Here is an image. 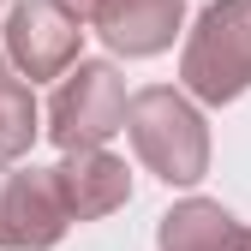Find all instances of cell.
Listing matches in <instances>:
<instances>
[{"mask_svg":"<svg viewBox=\"0 0 251 251\" xmlns=\"http://www.w3.org/2000/svg\"><path fill=\"white\" fill-rule=\"evenodd\" d=\"M126 132H132V150L144 155V168L150 174H162L168 185H192L203 179L209 168V132H203V120L198 108L174 96V90H138L132 108H126Z\"/></svg>","mask_w":251,"mask_h":251,"instance_id":"obj_1","label":"cell"},{"mask_svg":"<svg viewBox=\"0 0 251 251\" xmlns=\"http://www.w3.org/2000/svg\"><path fill=\"white\" fill-rule=\"evenodd\" d=\"M179 78L215 108L251 90V0H215L198 18L179 54Z\"/></svg>","mask_w":251,"mask_h":251,"instance_id":"obj_2","label":"cell"},{"mask_svg":"<svg viewBox=\"0 0 251 251\" xmlns=\"http://www.w3.org/2000/svg\"><path fill=\"white\" fill-rule=\"evenodd\" d=\"M126 108L132 102H126L120 72L102 66V60H78L48 102V138L60 150H96L126 126Z\"/></svg>","mask_w":251,"mask_h":251,"instance_id":"obj_3","label":"cell"},{"mask_svg":"<svg viewBox=\"0 0 251 251\" xmlns=\"http://www.w3.org/2000/svg\"><path fill=\"white\" fill-rule=\"evenodd\" d=\"M72 209L60 198L54 168H0V245L6 251H48L66 233Z\"/></svg>","mask_w":251,"mask_h":251,"instance_id":"obj_4","label":"cell"},{"mask_svg":"<svg viewBox=\"0 0 251 251\" xmlns=\"http://www.w3.org/2000/svg\"><path fill=\"white\" fill-rule=\"evenodd\" d=\"M84 42V18L66 0H24L6 18V54L24 78H66Z\"/></svg>","mask_w":251,"mask_h":251,"instance_id":"obj_5","label":"cell"},{"mask_svg":"<svg viewBox=\"0 0 251 251\" xmlns=\"http://www.w3.org/2000/svg\"><path fill=\"white\" fill-rule=\"evenodd\" d=\"M60 179V198H66L72 222H96V215L120 209L126 198H132V174H126L120 155H108L102 144L96 150H66V162L54 168Z\"/></svg>","mask_w":251,"mask_h":251,"instance_id":"obj_6","label":"cell"},{"mask_svg":"<svg viewBox=\"0 0 251 251\" xmlns=\"http://www.w3.org/2000/svg\"><path fill=\"white\" fill-rule=\"evenodd\" d=\"M179 18H185V0H102L90 24L120 54H162L179 36Z\"/></svg>","mask_w":251,"mask_h":251,"instance_id":"obj_7","label":"cell"},{"mask_svg":"<svg viewBox=\"0 0 251 251\" xmlns=\"http://www.w3.org/2000/svg\"><path fill=\"white\" fill-rule=\"evenodd\" d=\"M239 239L245 227L209 198H192L162 215V251H239Z\"/></svg>","mask_w":251,"mask_h":251,"instance_id":"obj_8","label":"cell"},{"mask_svg":"<svg viewBox=\"0 0 251 251\" xmlns=\"http://www.w3.org/2000/svg\"><path fill=\"white\" fill-rule=\"evenodd\" d=\"M36 138V96L18 78H0V162H18Z\"/></svg>","mask_w":251,"mask_h":251,"instance_id":"obj_9","label":"cell"},{"mask_svg":"<svg viewBox=\"0 0 251 251\" xmlns=\"http://www.w3.org/2000/svg\"><path fill=\"white\" fill-rule=\"evenodd\" d=\"M66 6H72L78 18H96V6H102V0H66Z\"/></svg>","mask_w":251,"mask_h":251,"instance_id":"obj_10","label":"cell"},{"mask_svg":"<svg viewBox=\"0 0 251 251\" xmlns=\"http://www.w3.org/2000/svg\"><path fill=\"white\" fill-rule=\"evenodd\" d=\"M239 251H251V233H245V239H239Z\"/></svg>","mask_w":251,"mask_h":251,"instance_id":"obj_11","label":"cell"}]
</instances>
